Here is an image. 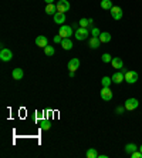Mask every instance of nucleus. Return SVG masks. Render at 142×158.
<instances>
[{
  "mask_svg": "<svg viewBox=\"0 0 142 158\" xmlns=\"http://www.w3.org/2000/svg\"><path fill=\"white\" fill-rule=\"evenodd\" d=\"M88 34H91V33L88 32V29H85V27H77L76 33H74L77 40H85V39L88 37Z\"/></svg>",
  "mask_w": 142,
  "mask_h": 158,
  "instance_id": "nucleus-1",
  "label": "nucleus"
},
{
  "mask_svg": "<svg viewBox=\"0 0 142 158\" xmlns=\"http://www.w3.org/2000/svg\"><path fill=\"white\" fill-rule=\"evenodd\" d=\"M138 106H139V101H138L137 98H128L127 101H125V104H124L125 110H128V111H134Z\"/></svg>",
  "mask_w": 142,
  "mask_h": 158,
  "instance_id": "nucleus-2",
  "label": "nucleus"
},
{
  "mask_svg": "<svg viewBox=\"0 0 142 158\" xmlns=\"http://www.w3.org/2000/svg\"><path fill=\"white\" fill-rule=\"evenodd\" d=\"M56 6H57V12L58 13H66V12L70 10V3L67 0H58Z\"/></svg>",
  "mask_w": 142,
  "mask_h": 158,
  "instance_id": "nucleus-3",
  "label": "nucleus"
},
{
  "mask_svg": "<svg viewBox=\"0 0 142 158\" xmlns=\"http://www.w3.org/2000/svg\"><path fill=\"white\" fill-rule=\"evenodd\" d=\"M58 34H60L63 39H66V37H71L74 33H73V29H71V26H66V24H63L61 27H60V32H58Z\"/></svg>",
  "mask_w": 142,
  "mask_h": 158,
  "instance_id": "nucleus-4",
  "label": "nucleus"
},
{
  "mask_svg": "<svg viewBox=\"0 0 142 158\" xmlns=\"http://www.w3.org/2000/svg\"><path fill=\"white\" fill-rule=\"evenodd\" d=\"M125 81L128 84H134L138 81V73L137 71H125Z\"/></svg>",
  "mask_w": 142,
  "mask_h": 158,
  "instance_id": "nucleus-5",
  "label": "nucleus"
},
{
  "mask_svg": "<svg viewBox=\"0 0 142 158\" xmlns=\"http://www.w3.org/2000/svg\"><path fill=\"white\" fill-rule=\"evenodd\" d=\"M101 98L104 101H111L112 100V91H111L109 87H102V90H101Z\"/></svg>",
  "mask_w": 142,
  "mask_h": 158,
  "instance_id": "nucleus-6",
  "label": "nucleus"
},
{
  "mask_svg": "<svg viewBox=\"0 0 142 158\" xmlns=\"http://www.w3.org/2000/svg\"><path fill=\"white\" fill-rule=\"evenodd\" d=\"M11 59H13V53H11L9 49H2V51H0V60L10 61Z\"/></svg>",
  "mask_w": 142,
  "mask_h": 158,
  "instance_id": "nucleus-7",
  "label": "nucleus"
},
{
  "mask_svg": "<svg viewBox=\"0 0 142 158\" xmlns=\"http://www.w3.org/2000/svg\"><path fill=\"white\" fill-rule=\"evenodd\" d=\"M111 79H112V83H115V84H121L122 81H125V74H124V70H122V71H117V73H114Z\"/></svg>",
  "mask_w": 142,
  "mask_h": 158,
  "instance_id": "nucleus-8",
  "label": "nucleus"
},
{
  "mask_svg": "<svg viewBox=\"0 0 142 158\" xmlns=\"http://www.w3.org/2000/svg\"><path fill=\"white\" fill-rule=\"evenodd\" d=\"M109 12H111L112 19H115V20L122 19V9H121V7H118V6H114V7L109 10Z\"/></svg>",
  "mask_w": 142,
  "mask_h": 158,
  "instance_id": "nucleus-9",
  "label": "nucleus"
},
{
  "mask_svg": "<svg viewBox=\"0 0 142 158\" xmlns=\"http://www.w3.org/2000/svg\"><path fill=\"white\" fill-rule=\"evenodd\" d=\"M67 67H68V70H70V71H77V69L80 67V60H78L77 57H74V59H71V60L68 61V64H67Z\"/></svg>",
  "mask_w": 142,
  "mask_h": 158,
  "instance_id": "nucleus-10",
  "label": "nucleus"
},
{
  "mask_svg": "<svg viewBox=\"0 0 142 158\" xmlns=\"http://www.w3.org/2000/svg\"><path fill=\"white\" fill-rule=\"evenodd\" d=\"M36 44H37L38 47H47L48 46V39L46 37V36H38L37 39H36Z\"/></svg>",
  "mask_w": 142,
  "mask_h": 158,
  "instance_id": "nucleus-11",
  "label": "nucleus"
},
{
  "mask_svg": "<svg viewBox=\"0 0 142 158\" xmlns=\"http://www.w3.org/2000/svg\"><path fill=\"white\" fill-rule=\"evenodd\" d=\"M114 69H118V70H124V61L119 59V57H114L112 61H111Z\"/></svg>",
  "mask_w": 142,
  "mask_h": 158,
  "instance_id": "nucleus-12",
  "label": "nucleus"
},
{
  "mask_svg": "<svg viewBox=\"0 0 142 158\" xmlns=\"http://www.w3.org/2000/svg\"><path fill=\"white\" fill-rule=\"evenodd\" d=\"M54 23H57V24L66 23V13H58V12H57V13L54 14Z\"/></svg>",
  "mask_w": 142,
  "mask_h": 158,
  "instance_id": "nucleus-13",
  "label": "nucleus"
},
{
  "mask_svg": "<svg viewBox=\"0 0 142 158\" xmlns=\"http://www.w3.org/2000/svg\"><path fill=\"white\" fill-rule=\"evenodd\" d=\"M61 47L64 49V50H71V49H73V42L70 40V37L63 39V42H61Z\"/></svg>",
  "mask_w": 142,
  "mask_h": 158,
  "instance_id": "nucleus-14",
  "label": "nucleus"
},
{
  "mask_svg": "<svg viewBox=\"0 0 142 158\" xmlns=\"http://www.w3.org/2000/svg\"><path fill=\"white\" fill-rule=\"evenodd\" d=\"M99 43H101L99 37H91L90 42H88V46H90V49H97V47H99Z\"/></svg>",
  "mask_w": 142,
  "mask_h": 158,
  "instance_id": "nucleus-15",
  "label": "nucleus"
},
{
  "mask_svg": "<svg viewBox=\"0 0 142 158\" xmlns=\"http://www.w3.org/2000/svg\"><path fill=\"white\" fill-rule=\"evenodd\" d=\"M46 13L54 16V14L57 13V6L54 5V3H50V5H47V6H46Z\"/></svg>",
  "mask_w": 142,
  "mask_h": 158,
  "instance_id": "nucleus-16",
  "label": "nucleus"
},
{
  "mask_svg": "<svg viewBox=\"0 0 142 158\" xmlns=\"http://www.w3.org/2000/svg\"><path fill=\"white\" fill-rule=\"evenodd\" d=\"M11 74H13L14 80H21V79H23V76H24V73H23V70H21V69H14Z\"/></svg>",
  "mask_w": 142,
  "mask_h": 158,
  "instance_id": "nucleus-17",
  "label": "nucleus"
},
{
  "mask_svg": "<svg viewBox=\"0 0 142 158\" xmlns=\"http://www.w3.org/2000/svg\"><path fill=\"white\" fill-rule=\"evenodd\" d=\"M99 40H101V43H109L111 42V34H109L108 32H104L99 34Z\"/></svg>",
  "mask_w": 142,
  "mask_h": 158,
  "instance_id": "nucleus-18",
  "label": "nucleus"
},
{
  "mask_svg": "<svg viewBox=\"0 0 142 158\" xmlns=\"http://www.w3.org/2000/svg\"><path fill=\"white\" fill-rule=\"evenodd\" d=\"M85 155H87V158H98L99 157L98 151L95 148H88V151L85 153Z\"/></svg>",
  "mask_w": 142,
  "mask_h": 158,
  "instance_id": "nucleus-19",
  "label": "nucleus"
},
{
  "mask_svg": "<svg viewBox=\"0 0 142 158\" xmlns=\"http://www.w3.org/2000/svg\"><path fill=\"white\" fill-rule=\"evenodd\" d=\"M101 7L104 10H111L114 7L112 2H111V0H102V2H101Z\"/></svg>",
  "mask_w": 142,
  "mask_h": 158,
  "instance_id": "nucleus-20",
  "label": "nucleus"
},
{
  "mask_svg": "<svg viewBox=\"0 0 142 158\" xmlns=\"http://www.w3.org/2000/svg\"><path fill=\"white\" fill-rule=\"evenodd\" d=\"M44 53H46V56L51 57V56L56 54V49H54L53 46H47V47H44Z\"/></svg>",
  "mask_w": 142,
  "mask_h": 158,
  "instance_id": "nucleus-21",
  "label": "nucleus"
},
{
  "mask_svg": "<svg viewBox=\"0 0 142 158\" xmlns=\"http://www.w3.org/2000/svg\"><path fill=\"white\" fill-rule=\"evenodd\" d=\"M137 150H138V147L135 144H127L125 145V151H127L128 154L134 153V151H137Z\"/></svg>",
  "mask_w": 142,
  "mask_h": 158,
  "instance_id": "nucleus-22",
  "label": "nucleus"
},
{
  "mask_svg": "<svg viewBox=\"0 0 142 158\" xmlns=\"http://www.w3.org/2000/svg\"><path fill=\"white\" fill-rule=\"evenodd\" d=\"M111 81H112V79H111V77H102V80H101V84H102V87H109Z\"/></svg>",
  "mask_w": 142,
  "mask_h": 158,
  "instance_id": "nucleus-23",
  "label": "nucleus"
},
{
  "mask_svg": "<svg viewBox=\"0 0 142 158\" xmlns=\"http://www.w3.org/2000/svg\"><path fill=\"white\" fill-rule=\"evenodd\" d=\"M40 127H41V130H44V131L50 130V121L43 120V121H41V124H40Z\"/></svg>",
  "mask_w": 142,
  "mask_h": 158,
  "instance_id": "nucleus-24",
  "label": "nucleus"
},
{
  "mask_svg": "<svg viewBox=\"0 0 142 158\" xmlns=\"http://www.w3.org/2000/svg\"><path fill=\"white\" fill-rule=\"evenodd\" d=\"M78 24H80V27H85V29H88V26H91L90 20H87V19H81L78 22Z\"/></svg>",
  "mask_w": 142,
  "mask_h": 158,
  "instance_id": "nucleus-25",
  "label": "nucleus"
},
{
  "mask_svg": "<svg viewBox=\"0 0 142 158\" xmlns=\"http://www.w3.org/2000/svg\"><path fill=\"white\" fill-rule=\"evenodd\" d=\"M101 59H102V61H104V63H111V61H112V59H111V54H108V53H104Z\"/></svg>",
  "mask_w": 142,
  "mask_h": 158,
  "instance_id": "nucleus-26",
  "label": "nucleus"
},
{
  "mask_svg": "<svg viewBox=\"0 0 142 158\" xmlns=\"http://www.w3.org/2000/svg\"><path fill=\"white\" fill-rule=\"evenodd\" d=\"M99 34H101V33H99V29H92V30H91V36H92V37H99Z\"/></svg>",
  "mask_w": 142,
  "mask_h": 158,
  "instance_id": "nucleus-27",
  "label": "nucleus"
},
{
  "mask_svg": "<svg viewBox=\"0 0 142 158\" xmlns=\"http://www.w3.org/2000/svg\"><path fill=\"white\" fill-rule=\"evenodd\" d=\"M131 157L132 158H142V153L141 151H134V153H131Z\"/></svg>",
  "mask_w": 142,
  "mask_h": 158,
  "instance_id": "nucleus-28",
  "label": "nucleus"
},
{
  "mask_svg": "<svg viewBox=\"0 0 142 158\" xmlns=\"http://www.w3.org/2000/svg\"><path fill=\"white\" fill-rule=\"evenodd\" d=\"M61 42H63V37L60 36V34L54 36V43H60V44H61Z\"/></svg>",
  "mask_w": 142,
  "mask_h": 158,
  "instance_id": "nucleus-29",
  "label": "nucleus"
},
{
  "mask_svg": "<svg viewBox=\"0 0 142 158\" xmlns=\"http://www.w3.org/2000/svg\"><path fill=\"white\" fill-rule=\"evenodd\" d=\"M124 110H125V107H117V114H124Z\"/></svg>",
  "mask_w": 142,
  "mask_h": 158,
  "instance_id": "nucleus-30",
  "label": "nucleus"
},
{
  "mask_svg": "<svg viewBox=\"0 0 142 158\" xmlns=\"http://www.w3.org/2000/svg\"><path fill=\"white\" fill-rule=\"evenodd\" d=\"M44 2H46L47 5H50V3H54V0H44Z\"/></svg>",
  "mask_w": 142,
  "mask_h": 158,
  "instance_id": "nucleus-31",
  "label": "nucleus"
},
{
  "mask_svg": "<svg viewBox=\"0 0 142 158\" xmlns=\"http://www.w3.org/2000/svg\"><path fill=\"white\" fill-rule=\"evenodd\" d=\"M139 151H141V153H142V145H141V147H139Z\"/></svg>",
  "mask_w": 142,
  "mask_h": 158,
  "instance_id": "nucleus-32",
  "label": "nucleus"
}]
</instances>
